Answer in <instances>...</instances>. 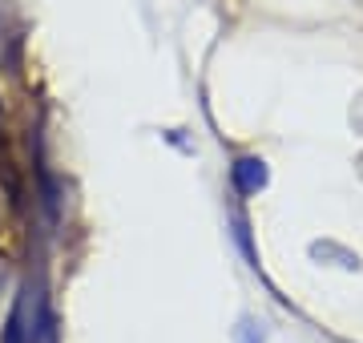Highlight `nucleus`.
I'll return each instance as SVG.
<instances>
[{"mask_svg": "<svg viewBox=\"0 0 363 343\" xmlns=\"http://www.w3.org/2000/svg\"><path fill=\"white\" fill-rule=\"evenodd\" d=\"M230 178H234V190H238V194H259L271 174H267V162L262 158H238Z\"/></svg>", "mask_w": 363, "mask_h": 343, "instance_id": "f257e3e1", "label": "nucleus"}, {"mask_svg": "<svg viewBox=\"0 0 363 343\" xmlns=\"http://www.w3.org/2000/svg\"><path fill=\"white\" fill-rule=\"evenodd\" d=\"M4 279H9V263H4V254H0V287H4Z\"/></svg>", "mask_w": 363, "mask_h": 343, "instance_id": "f03ea898", "label": "nucleus"}]
</instances>
